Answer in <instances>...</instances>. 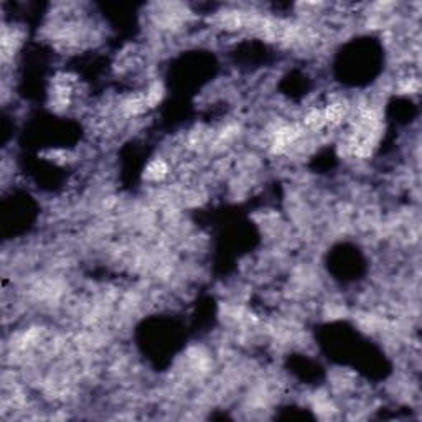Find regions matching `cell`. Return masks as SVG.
Here are the masks:
<instances>
[{
	"mask_svg": "<svg viewBox=\"0 0 422 422\" xmlns=\"http://www.w3.org/2000/svg\"><path fill=\"white\" fill-rule=\"evenodd\" d=\"M171 171H174V169H171V162L164 155H157L152 157L146 164V167H143L142 180L147 185L159 187V185H165L169 182V178L171 177Z\"/></svg>",
	"mask_w": 422,
	"mask_h": 422,
	"instance_id": "1",
	"label": "cell"
},
{
	"mask_svg": "<svg viewBox=\"0 0 422 422\" xmlns=\"http://www.w3.org/2000/svg\"><path fill=\"white\" fill-rule=\"evenodd\" d=\"M165 85L162 83L159 78H154L152 81H148L146 87H143V96H146V104L148 111L155 109L157 106L162 104V101H164L165 97Z\"/></svg>",
	"mask_w": 422,
	"mask_h": 422,
	"instance_id": "2",
	"label": "cell"
}]
</instances>
